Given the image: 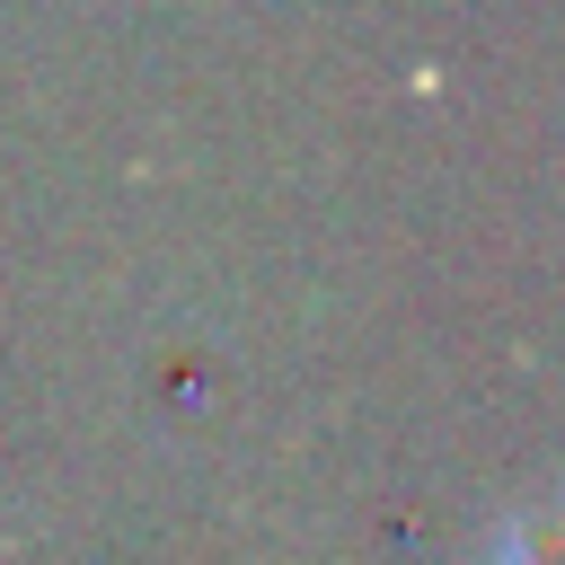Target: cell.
<instances>
[{
  "mask_svg": "<svg viewBox=\"0 0 565 565\" xmlns=\"http://www.w3.org/2000/svg\"><path fill=\"white\" fill-rule=\"evenodd\" d=\"M494 565H565V486L556 494H530L503 512L494 530Z\"/></svg>",
  "mask_w": 565,
  "mask_h": 565,
  "instance_id": "obj_1",
  "label": "cell"
}]
</instances>
